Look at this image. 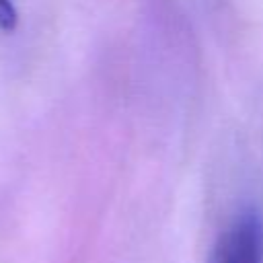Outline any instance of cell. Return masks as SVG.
<instances>
[{
    "label": "cell",
    "mask_w": 263,
    "mask_h": 263,
    "mask_svg": "<svg viewBox=\"0 0 263 263\" xmlns=\"http://www.w3.org/2000/svg\"><path fill=\"white\" fill-rule=\"evenodd\" d=\"M16 8L12 4V0H0V29L4 31H12L16 27Z\"/></svg>",
    "instance_id": "cell-2"
},
{
    "label": "cell",
    "mask_w": 263,
    "mask_h": 263,
    "mask_svg": "<svg viewBox=\"0 0 263 263\" xmlns=\"http://www.w3.org/2000/svg\"><path fill=\"white\" fill-rule=\"evenodd\" d=\"M208 263H263V218L242 212L218 236Z\"/></svg>",
    "instance_id": "cell-1"
}]
</instances>
